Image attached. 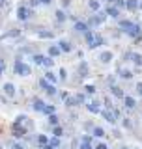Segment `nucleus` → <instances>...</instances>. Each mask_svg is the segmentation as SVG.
Segmentation results:
<instances>
[{
  "label": "nucleus",
  "instance_id": "nucleus-44",
  "mask_svg": "<svg viewBox=\"0 0 142 149\" xmlns=\"http://www.w3.org/2000/svg\"><path fill=\"white\" fill-rule=\"evenodd\" d=\"M136 93H138V95H142V82L136 84Z\"/></svg>",
  "mask_w": 142,
  "mask_h": 149
},
{
  "label": "nucleus",
  "instance_id": "nucleus-7",
  "mask_svg": "<svg viewBox=\"0 0 142 149\" xmlns=\"http://www.w3.org/2000/svg\"><path fill=\"white\" fill-rule=\"evenodd\" d=\"M82 36H84V39H86V43H88L90 49H96V45H93V39H96V32H93V30H86Z\"/></svg>",
  "mask_w": 142,
  "mask_h": 149
},
{
  "label": "nucleus",
  "instance_id": "nucleus-20",
  "mask_svg": "<svg viewBox=\"0 0 142 149\" xmlns=\"http://www.w3.org/2000/svg\"><path fill=\"white\" fill-rule=\"evenodd\" d=\"M125 8L129 11H135V9H138V2L136 0H125Z\"/></svg>",
  "mask_w": 142,
  "mask_h": 149
},
{
  "label": "nucleus",
  "instance_id": "nucleus-42",
  "mask_svg": "<svg viewBox=\"0 0 142 149\" xmlns=\"http://www.w3.org/2000/svg\"><path fill=\"white\" fill-rule=\"evenodd\" d=\"M4 69H6V63H4V60L0 58V77H2V73H4Z\"/></svg>",
  "mask_w": 142,
  "mask_h": 149
},
{
  "label": "nucleus",
  "instance_id": "nucleus-8",
  "mask_svg": "<svg viewBox=\"0 0 142 149\" xmlns=\"http://www.w3.org/2000/svg\"><path fill=\"white\" fill-rule=\"evenodd\" d=\"M75 32H79V34H84L86 30H90V26H88V22L86 21H75Z\"/></svg>",
  "mask_w": 142,
  "mask_h": 149
},
{
  "label": "nucleus",
  "instance_id": "nucleus-1",
  "mask_svg": "<svg viewBox=\"0 0 142 149\" xmlns=\"http://www.w3.org/2000/svg\"><path fill=\"white\" fill-rule=\"evenodd\" d=\"M13 69H15V74H17V77H28V74L32 73L30 65H28L26 62H22V60H15Z\"/></svg>",
  "mask_w": 142,
  "mask_h": 149
},
{
  "label": "nucleus",
  "instance_id": "nucleus-48",
  "mask_svg": "<svg viewBox=\"0 0 142 149\" xmlns=\"http://www.w3.org/2000/svg\"><path fill=\"white\" fill-rule=\"evenodd\" d=\"M43 149H56V147H53L51 143H45V146H43Z\"/></svg>",
  "mask_w": 142,
  "mask_h": 149
},
{
  "label": "nucleus",
  "instance_id": "nucleus-2",
  "mask_svg": "<svg viewBox=\"0 0 142 149\" xmlns=\"http://www.w3.org/2000/svg\"><path fill=\"white\" fill-rule=\"evenodd\" d=\"M32 13H34V11H32V8L25 6V4H21V6L17 8V19H19V21H28Z\"/></svg>",
  "mask_w": 142,
  "mask_h": 149
},
{
  "label": "nucleus",
  "instance_id": "nucleus-37",
  "mask_svg": "<svg viewBox=\"0 0 142 149\" xmlns=\"http://www.w3.org/2000/svg\"><path fill=\"white\" fill-rule=\"evenodd\" d=\"M47 95H56V88H54V84H51V86L49 88H47Z\"/></svg>",
  "mask_w": 142,
  "mask_h": 149
},
{
  "label": "nucleus",
  "instance_id": "nucleus-6",
  "mask_svg": "<svg viewBox=\"0 0 142 149\" xmlns=\"http://www.w3.org/2000/svg\"><path fill=\"white\" fill-rule=\"evenodd\" d=\"M15 123L21 125V127H25L26 130L32 129V121H30V118H28V116H19V118L15 119Z\"/></svg>",
  "mask_w": 142,
  "mask_h": 149
},
{
  "label": "nucleus",
  "instance_id": "nucleus-47",
  "mask_svg": "<svg viewBox=\"0 0 142 149\" xmlns=\"http://www.w3.org/2000/svg\"><path fill=\"white\" fill-rule=\"evenodd\" d=\"M96 149H108V147L105 146V143H97V146H96Z\"/></svg>",
  "mask_w": 142,
  "mask_h": 149
},
{
  "label": "nucleus",
  "instance_id": "nucleus-16",
  "mask_svg": "<svg viewBox=\"0 0 142 149\" xmlns=\"http://www.w3.org/2000/svg\"><path fill=\"white\" fill-rule=\"evenodd\" d=\"M86 108L92 112V114H99V112H101V108H99V101H92L90 104H86Z\"/></svg>",
  "mask_w": 142,
  "mask_h": 149
},
{
  "label": "nucleus",
  "instance_id": "nucleus-35",
  "mask_svg": "<svg viewBox=\"0 0 142 149\" xmlns=\"http://www.w3.org/2000/svg\"><path fill=\"white\" fill-rule=\"evenodd\" d=\"M49 143H51V146H53V147H58V146H60V138H58V136L51 138V140H49Z\"/></svg>",
  "mask_w": 142,
  "mask_h": 149
},
{
  "label": "nucleus",
  "instance_id": "nucleus-30",
  "mask_svg": "<svg viewBox=\"0 0 142 149\" xmlns=\"http://www.w3.org/2000/svg\"><path fill=\"white\" fill-rule=\"evenodd\" d=\"M53 134H54V136H58V138H62V136H64V129H62V127H58V125H54Z\"/></svg>",
  "mask_w": 142,
  "mask_h": 149
},
{
  "label": "nucleus",
  "instance_id": "nucleus-9",
  "mask_svg": "<svg viewBox=\"0 0 142 149\" xmlns=\"http://www.w3.org/2000/svg\"><path fill=\"white\" fill-rule=\"evenodd\" d=\"M105 13H107V17H112V19H120V9H118L114 4H110L107 9H105Z\"/></svg>",
  "mask_w": 142,
  "mask_h": 149
},
{
  "label": "nucleus",
  "instance_id": "nucleus-18",
  "mask_svg": "<svg viewBox=\"0 0 142 149\" xmlns=\"http://www.w3.org/2000/svg\"><path fill=\"white\" fill-rule=\"evenodd\" d=\"M124 102H125V108H135L136 106V101L133 99V97H129V95H124Z\"/></svg>",
  "mask_w": 142,
  "mask_h": 149
},
{
  "label": "nucleus",
  "instance_id": "nucleus-32",
  "mask_svg": "<svg viewBox=\"0 0 142 149\" xmlns=\"http://www.w3.org/2000/svg\"><path fill=\"white\" fill-rule=\"evenodd\" d=\"M37 143H39V146H45V143H49V138H47L45 134H39V136H37Z\"/></svg>",
  "mask_w": 142,
  "mask_h": 149
},
{
  "label": "nucleus",
  "instance_id": "nucleus-33",
  "mask_svg": "<svg viewBox=\"0 0 142 149\" xmlns=\"http://www.w3.org/2000/svg\"><path fill=\"white\" fill-rule=\"evenodd\" d=\"M32 60H34L36 65H41V63H43V56H41V54H34V56H32Z\"/></svg>",
  "mask_w": 142,
  "mask_h": 149
},
{
  "label": "nucleus",
  "instance_id": "nucleus-4",
  "mask_svg": "<svg viewBox=\"0 0 142 149\" xmlns=\"http://www.w3.org/2000/svg\"><path fill=\"white\" fill-rule=\"evenodd\" d=\"M125 34L129 36V37H133V39H138V37L142 36V28H140L138 24H135V22H133V24H131V26L125 30Z\"/></svg>",
  "mask_w": 142,
  "mask_h": 149
},
{
  "label": "nucleus",
  "instance_id": "nucleus-10",
  "mask_svg": "<svg viewBox=\"0 0 142 149\" xmlns=\"http://www.w3.org/2000/svg\"><path fill=\"white\" fill-rule=\"evenodd\" d=\"M99 60H101L103 63H110L112 60H114V54H112L110 50H103V52L99 54Z\"/></svg>",
  "mask_w": 142,
  "mask_h": 149
},
{
  "label": "nucleus",
  "instance_id": "nucleus-22",
  "mask_svg": "<svg viewBox=\"0 0 142 149\" xmlns=\"http://www.w3.org/2000/svg\"><path fill=\"white\" fill-rule=\"evenodd\" d=\"M88 6H90V9H92V11H99V9H101V4H99V0H90Z\"/></svg>",
  "mask_w": 142,
  "mask_h": 149
},
{
  "label": "nucleus",
  "instance_id": "nucleus-21",
  "mask_svg": "<svg viewBox=\"0 0 142 149\" xmlns=\"http://www.w3.org/2000/svg\"><path fill=\"white\" fill-rule=\"evenodd\" d=\"M129 60H133V63H136L138 67L142 65V54H138V52H131V58Z\"/></svg>",
  "mask_w": 142,
  "mask_h": 149
},
{
  "label": "nucleus",
  "instance_id": "nucleus-27",
  "mask_svg": "<svg viewBox=\"0 0 142 149\" xmlns=\"http://www.w3.org/2000/svg\"><path fill=\"white\" fill-rule=\"evenodd\" d=\"M54 112H56V106H54V104H45V108H43V114L51 116V114H54Z\"/></svg>",
  "mask_w": 142,
  "mask_h": 149
},
{
  "label": "nucleus",
  "instance_id": "nucleus-24",
  "mask_svg": "<svg viewBox=\"0 0 142 149\" xmlns=\"http://www.w3.org/2000/svg\"><path fill=\"white\" fill-rule=\"evenodd\" d=\"M45 78H47L51 84H56V82H58V78H56V74H54L53 71H47V73H45Z\"/></svg>",
  "mask_w": 142,
  "mask_h": 149
},
{
  "label": "nucleus",
  "instance_id": "nucleus-50",
  "mask_svg": "<svg viewBox=\"0 0 142 149\" xmlns=\"http://www.w3.org/2000/svg\"><path fill=\"white\" fill-rule=\"evenodd\" d=\"M107 2H110V4H112V2H114V0H107Z\"/></svg>",
  "mask_w": 142,
  "mask_h": 149
},
{
  "label": "nucleus",
  "instance_id": "nucleus-19",
  "mask_svg": "<svg viewBox=\"0 0 142 149\" xmlns=\"http://www.w3.org/2000/svg\"><path fill=\"white\" fill-rule=\"evenodd\" d=\"M110 93L114 97H118V99H124V91H122V88H118V86H110Z\"/></svg>",
  "mask_w": 142,
  "mask_h": 149
},
{
  "label": "nucleus",
  "instance_id": "nucleus-17",
  "mask_svg": "<svg viewBox=\"0 0 142 149\" xmlns=\"http://www.w3.org/2000/svg\"><path fill=\"white\" fill-rule=\"evenodd\" d=\"M60 54H62V50H60L58 45H51L49 47V56L51 58H56V56H60Z\"/></svg>",
  "mask_w": 142,
  "mask_h": 149
},
{
  "label": "nucleus",
  "instance_id": "nucleus-5",
  "mask_svg": "<svg viewBox=\"0 0 142 149\" xmlns=\"http://www.w3.org/2000/svg\"><path fill=\"white\" fill-rule=\"evenodd\" d=\"M26 132H28V130H26L25 127H21V125H17V123H13V125H11V134H13L15 138H22Z\"/></svg>",
  "mask_w": 142,
  "mask_h": 149
},
{
  "label": "nucleus",
  "instance_id": "nucleus-26",
  "mask_svg": "<svg viewBox=\"0 0 142 149\" xmlns=\"http://www.w3.org/2000/svg\"><path fill=\"white\" fill-rule=\"evenodd\" d=\"M120 77L125 78V80H129V78H133V73H131L129 69H120Z\"/></svg>",
  "mask_w": 142,
  "mask_h": 149
},
{
  "label": "nucleus",
  "instance_id": "nucleus-34",
  "mask_svg": "<svg viewBox=\"0 0 142 149\" xmlns=\"http://www.w3.org/2000/svg\"><path fill=\"white\" fill-rule=\"evenodd\" d=\"M39 86H41V88H43V90H47V88H49V86H51V82H49V80H47V78L43 77V78H39Z\"/></svg>",
  "mask_w": 142,
  "mask_h": 149
},
{
  "label": "nucleus",
  "instance_id": "nucleus-46",
  "mask_svg": "<svg viewBox=\"0 0 142 149\" xmlns=\"http://www.w3.org/2000/svg\"><path fill=\"white\" fill-rule=\"evenodd\" d=\"M39 4H41L39 0H32V2H30V8H34V6H39Z\"/></svg>",
  "mask_w": 142,
  "mask_h": 149
},
{
  "label": "nucleus",
  "instance_id": "nucleus-14",
  "mask_svg": "<svg viewBox=\"0 0 142 149\" xmlns=\"http://www.w3.org/2000/svg\"><path fill=\"white\" fill-rule=\"evenodd\" d=\"M99 114H101L103 118H105V119L108 121V123H112V125L116 123V118H114V114H112V112H108V110H101Z\"/></svg>",
  "mask_w": 142,
  "mask_h": 149
},
{
  "label": "nucleus",
  "instance_id": "nucleus-3",
  "mask_svg": "<svg viewBox=\"0 0 142 149\" xmlns=\"http://www.w3.org/2000/svg\"><path fill=\"white\" fill-rule=\"evenodd\" d=\"M107 21V13L105 11H96V15L88 21V26H99L101 22Z\"/></svg>",
  "mask_w": 142,
  "mask_h": 149
},
{
  "label": "nucleus",
  "instance_id": "nucleus-12",
  "mask_svg": "<svg viewBox=\"0 0 142 149\" xmlns=\"http://www.w3.org/2000/svg\"><path fill=\"white\" fill-rule=\"evenodd\" d=\"M2 90H4V93H6L8 97H13V95H15V86H13L11 82H6Z\"/></svg>",
  "mask_w": 142,
  "mask_h": 149
},
{
  "label": "nucleus",
  "instance_id": "nucleus-41",
  "mask_svg": "<svg viewBox=\"0 0 142 149\" xmlns=\"http://www.w3.org/2000/svg\"><path fill=\"white\" fill-rule=\"evenodd\" d=\"M79 149H92V146H90V142H80Z\"/></svg>",
  "mask_w": 142,
  "mask_h": 149
},
{
  "label": "nucleus",
  "instance_id": "nucleus-38",
  "mask_svg": "<svg viewBox=\"0 0 142 149\" xmlns=\"http://www.w3.org/2000/svg\"><path fill=\"white\" fill-rule=\"evenodd\" d=\"M112 4H114V6H116L118 9H122V8H125V0H114V2H112Z\"/></svg>",
  "mask_w": 142,
  "mask_h": 149
},
{
  "label": "nucleus",
  "instance_id": "nucleus-13",
  "mask_svg": "<svg viewBox=\"0 0 142 149\" xmlns=\"http://www.w3.org/2000/svg\"><path fill=\"white\" fill-rule=\"evenodd\" d=\"M32 108H34L36 112H41V114H43V108H45V102L41 101V99H34V101H32Z\"/></svg>",
  "mask_w": 142,
  "mask_h": 149
},
{
  "label": "nucleus",
  "instance_id": "nucleus-28",
  "mask_svg": "<svg viewBox=\"0 0 142 149\" xmlns=\"http://www.w3.org/2000/svg\"><path fill=\"white\" fill-rule=\"evenodd\" d=\"M41 65H45V67H53L54 65V60L51 58V56H43V63Z\"/></svg>",
  "mask_w": 142,
  "mask_h": 149
},
{
  "label": "nucleus",
  "instance_id": "nucleus-15",
  "mask_svg": "<svg viewBox=\"0 0 142 149\" xmlns=\"http://www.w3.org/2000/svg\"><path fill=\"white\" fill-rule=\"evenodd\" d=\"M37 37H41V39H53L54 32L53 30H39L37 32Z\"/></svg>",
  "mask_w": 142,
  "mask_h": 149
},
{
  "label": "nucleus",
  "instance_id": "nucleus-40",
  "mask_svg": "<svg viewBox=\"0 0 142 149\" xmlns=\"http://www.w3.org/2000/svg\"><path fill=\"white\" fill-rule=\"evenodd\" d=\"M84 90H86V93H90V95H93V93H96V88H93L92 84H88V86L84 88Z\"/></svg>",
  "mask_w": 142,
  "mask_h": 149
},
{
  "label": "nucleus",
  "instance_id": "nucleus-36",
  "mask_svg": "<svg viewBox=\"0 0 142 149\" xmlns=\"http://www.w3.org/2000/svg\"><path fill=\"white\" fill-rule=\"evenodd\" d=\"M49 123L53 125V127H54V125H58V118H56V114H51L49 116Z\"/></svg>",
  "mask_w": 142,
  "mask_h": 149
},
{
  "label": "nucleus",
  "instance_id": "nucleus-23",
  "mask_svg": "<svg viewBox=\"0 0 142 149\" xmlns=\"http://www.w3.org/2000/svg\"><path fill=\"white\" fill-rule=\"evenodd\" d=\"M92 134H93L96 138H103V136H105V130H103L101 127H93V129H92Z\"/></svg>",
  "mask_w": 142,
  "mask_h": 149
},
{
  "label": "nucleus",
  "instance_id": "nucleus-49",
  "mask_svg": "<svg viewBox=\"0 0 142 149\" xmlns=\"http://www.w3.org/2000/svg\"><path fill=\"white\" fill-rule=\"evenodd\" d=\"M41 4H53V0H39Z\"/></svg>",
  "mask_w": 142,
  "mask_h": 149
},
{
  "label": "nucleus",
  "instance_id": "nucleus-45",
  "mask_svg": "<svg viewBox=\"0 0 142 149\" xmlns=\"http://www.w3.org/2000/svg\"><path fill=\"white\" fill-rule=\"evenodd\" d=\"M60 80H65V69H60Z\"/></svg>",
  "mask_w": 142,
  "mask_h": 149
},
{
  "label": "nucleus",
  "instance_id": "nucleus-11",
  "mask_svg": "<svg viewBox=\"0 0 142 149\" xmlns=\"http://www.w3.org/2000/svg\"><path fill=\"white\" fill-rule=\"evenodd\" d=\"M58 47H60L62 52H71V50H73V45H71L67 39H60L58 41Z\"/></svg>",
  "mask_w": 142,
  "mask_h": 149
},
{
  "label": "nucleus",
  "instance_id": "nucleus-25",
  "mask_svg": "<svg viewBox=\"0 0 142 149\" xmlns=\"http://www.w3.org/2000/svg\"><path fill=\"white\" fill-rule=\"evenodd\" d=\"M79 73H80V77H86V74H88V63L86 62H82L79 65Z\"/></svg>",
  "mask_w": 142,
  "mask_h": 149
},
{
  "label": "nucleus",
  "instance_id": "nucleus-43",
  "mask_svg": "<svg viewBox=\"0 0 142 149\" xmlns=\"http://www.w3.org/2000/svg\"><path fill=\"white\" fill-rule=\"evenodd\" d=\"M80 142H90V143H92V136H88V134H84V136L80 138Z\"/></svg>",
  "mask_w": 142,
  "mask_h": 149
},
{
  "label": "nucleus",
  "instance_id": "nucleus-29",
  "mask_svg": "<svg viewBox=\"0 0 142 149\" xmlns=\"http://www.w3.org/2000/svg\"><path fill=\"white\" fill-rule=\"evenodd\" d=\"M107 41H105V37L103 36H99V34H96V39H93V45L96 47H99V45H105Z\"/></svg>",
  "mask_w": 142,
  "mask_h": 149
},
{
  "label": "nucleus",
  "instance_id": "nucleus-39",
  "mask_svg": "<svg viewBox=\"0 0 142 149\" xmlns=\"http://www.w3.org/2000/svg\"><path fill=\"white\" fill-rule=\"evenodd\" d=\"M11 149H26V147H25V143L15 142V143H11Z\"/></svg>",
  "mask_w": 142,
  "mask_h": 149
},
{
  "label": "nucleus",
  "instance_id": "nucleus-31",
  "mask_svg": "<svg viewBox=\"0 0 142 149\" xmlns=\"http://www.w3.org/2000/svg\"><path fill=\"white\" fill-rule=\"evenodd\" d=\"M65 19H67V17H65V13L62 11V9H58V11H56V21H58V22H64Z\"/></svg>",
  "mask_w": 142,
  "mask_h": 149
}]
</instances>
